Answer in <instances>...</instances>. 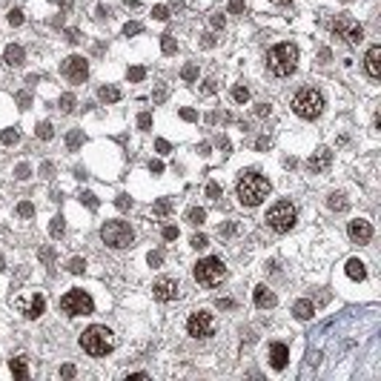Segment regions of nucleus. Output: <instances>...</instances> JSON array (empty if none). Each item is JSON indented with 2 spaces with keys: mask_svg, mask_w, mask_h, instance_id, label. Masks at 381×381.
<instances>
[{
  "mask_svg": "<svg viewBox=\"0 0 381 381\" xmlns=\"http://www.w3.org/2000/svg\"><path fill=\"white\" fill-rule=\"evenodd\" d=\"M17 307H20V312H23L26 318H40V315L46 312V298L35 292V295H29V298H20Z\"/></svg>",
  "mask_w": 381,
  "mask_h": 381,
  "instance_id": "12",
  "label": "nucleus"
},
{
  "mask_svg": "<svg viewBox=\"0 0 381 381\" xmlns=\"http://www.w3.org/2000/svg\"><path fill=\"white\" fill-rule=\"evenodd\" d=\"M163 253H149V266H161Z\"/></svg>",
  "mask_w": 381,
  "mask_h": 381,
  "instance_id": "51",
  "label": "nucleus"
},
{
  "mask_svg": "<svg viewBox=\"0 0 381 381\" xmlns=\"http://www.w3.org/2000/svg\"><path fill=\"white\" fill-rule=\"evenodd\" d=\"M81 201H83V204H86L89 209H98V198H95L92 192H83V195H81Z\"/></svg>",
  "mask_w": 381,
  "mask_h": 381,
  "instance_id": "44",
  "label": "nucleus"
},
{
  "mask_svg": "<svg viewBox=\"0 0 381 381\" xmlns=\"http://www.w3.org/2000/svg\"><path fill=\"white\" fill-rule=\"evenodd\" d=\"M218 307H224V310H230V307H232V301H230V298H221V301H218Z\"/></svg>",
  "mask_w": 381,
  "mask_h": 381,
  "instance_id": "62",
  "label": "nucleus"
},
{
  "mask_svg": "<svg viewBox=\"0 0 381 381\" xmlns=\"http://www.w3.org/2000/svg\"><path fill=\"white\" fill-rule=\"evenodd\" d=\"M215 89H218V86H215V81H212V78H209V81L204 83V86H201V92H204V95H212Z\"/></svg>",
  "mask_w": 381,
  "mask_h": 381,
  "instance_id": "52",
  "label": "nucleus"
},
{
  "mask_svg": "<svg viewBox=\"0 0 381 381\" xmlns=\"http://www.w3.org/2000/svg\"><path fill=\"white\" fill-rule=\"evenodd\" d=\"M17 104H20V109H29V104H32V95H29V92H17Z\"/></svg>",
  "mask_w": 381,
  "mask_h": 381,
  "instance_id": "46",
  "label": "nucleus"
},
{
  "mask_svg": "<svg viewBox=\"0 0 381 381\" xmlns=\"http://www.w3.org/2000/svg\"><path fill=\"white\" fill-rule=\"evenodd\" d=\"M140 32H143V26H140V23H135V20H132V23H127V26H124V35H140Z\"/></svg>",
  "mask_w": 381,
  "mask_h": 381,
  "instance_id": "41",
  "label": "nucleus"
},
{
  "mask_svg": "<svg viewBox=\"0 0 381 381\" xmlns=\"http://www.w3.org/2000/svg\"><path fill=\"white\" fill-rule=\"evenodd\" d=\"M0 140H3V143H17V140H20V132H17V129H3V132H0Z\"/></svg>",
  "mask_w": 381,
  "mask_h": 381,
  "instance_id": "35",
  "label": "nucleus"
},
{
  "mask_svg": "<svg viewBox=\"0 0 381 381\" xmlns=\"http://www.w3.org/2000/svg\"><path fill=\"white\" fill-rule=\"evenodd\" d=\"M66 40H69V43H78V40H81V37H78V29H69V32H66Z\"/></svg>",
  "mask_w": 381,
  "mask_h": 381,
  "instance_id": "58",
  "label": "nucleus"
},
{
  "mask_svg": "<svg viewBox=\"0 0 381 381\" xmlns=\"http://www.w3.org/2000/svg\"><path fill=\"white\" fill-rule=\"evenodd\" d=\"M60 109H63V112H72V109H75V95H60Z\"/></svg>",
  "mask_w": 381,
  "mask_h": 381,
  "instance_id": "38",
  "label": "nucleus"
},
{
  "mask_svg": "<svg viewBox=\"0 0 381 381\" xmlns=\"http://www.w3.org/2000/svg\"><path fill=\"white\" fill-rule=\"evenodd\" d=\"M60 310L66 312V315H92L95 312V301L83 292V289H69L63 298H60Z\"/></svg>",
  "mask_w": 381,
  "mask_h": 381,
  "instance_id": "8",
  "label": "nucleus"
},
{
  "mask_svg": "<svg viewBox=\"0 0 381 381\" xmlns=\"http://www.w3.org/2000/svg\"><path fill=\"white\" fill-rule=\"evenodd\" d=\"M149 172L161 175V172H163V163H161V161H149Z\"/></svg>",
  "mask_w": 381,
  "mask_h": 381,
  "instance_id": "55",
  "label": "nucleus"
},
{
  "mask_svg": "<svg viewBox=\"0 0 381 381\" xmlns=\"http://www.w3.org/2000/svg\"><path fill=\"white\" fill-rule=\"evenodd\" d=\"M266 66H269V72L275 78L292 75L295 66H298V49H295V43H278V46H272L269 55H266Z\"/></svg>",
  "mask_w": 381,
  "mask_h": 381,
  "instance_id": "2",
  "label": "nucleus"
},
{
  "mask_svg": "<svg viewBox=\"0 0 381 381\" xmlns=\"http://www.w3.org/2000/svg\"><path fill=\"white\" fill-rule=\"evenodd\" d=\"M9 23L20 26V23H23V12H20V9H12V12H9Z\"/></svg>",
  "mask_w": 381,
  "mask_h": 381,
  "instance_id": "43",
  "label": "nucleus"
},
{
  "mask_svg": "<svg viewBox=\"0 0 381 381\" xmlns=\"http://www.w3.org/2000/svg\"><path fill=\"white\" fill-rule=\"evenodd\" d=\"M181 78H184L186 83H192L198 78V66H195V63H186L184 69H181Z\"/></svg>",
  "mask_w": 381,
  "mask_h": 381,
  "instance_id": "34",
  "label": "nucleus"
},
{
  "mask_svg": "<svg viewBox=\"0 0 381 381\" xmlns=\"http://www.w3.org/2000/svg\"><path fill=\"white\" fill-rule=\"evenodd\" d=\"M40 258H43L46 264H52V261H55V253H52L49 247H43V250H40Z\"/></svg>",
  "mask_w": 381,
  "mask_h": 381,
  "instance_id": "53",
  "label": "nucleus"
},
{
  "mask_svg": "<svg viewBox=\"0 0 381 381\" xmlns=\"http://www.w3.org/2000/svg\"><path fill=\"white\" fill-rule=\"evenodd\" d=\"M327 207L333 209V212H344V209H347V198L341 195V192H333L330 201H327Z\"/></svg>",
  "mask_w": 381,
  "mask_h": 381,
  "instance_id": "24",
  "label": "nucleus"
},
{
  "mask_svg": "<svg viewBox=\"0 0 381 381\" xmlns=\"http://www.w3.org/2000/svg\"><path fill=\"white\" fill-rule=\"evenodd\" d=\"M163 238H166V241H175V238H178V227H163Z\"/></svg>",
  "mask_w": 381,
  "mask_h": 381,
  "instance_id": "48",
  "label": "nucleus"
},
{
  "mask_svg": "<svg viewBox=\"0 0 381 381\" xmlns=\"http://www.w3.org/2000/svg\"><path fill=\"white\" fill-rule=\"evenodd\" d=\"M209 26H212V29H221V26H224V14H212V17H209Z\"/></svg>",
  "mask_w": 381,
  "mask_h": 381,
  "instance_id": "49",
  "label": "nucleus"
},
{
  "mask_svg": "<svg viewBox=\"0 0 381 381\" xmlns=\"http://www.w3.org/2000/svg\"><path fill=\"white\" fill-rule=\"evenodd\" d=\"M255 112H258L261 118H264V115H269V104H258V109H255Z\"/></svg>",
  "mask_w": 381,
  "mask_h": 381,
  "instance_id": "59",
  "label": "nucleus"
},
{
  "mask_svg": "<svg viewBox=\"0 0 381 381\" xmlns=\"http://www.w3.org/2000/svg\"><path fill=\"white\" fill-rule=\"evenodd\" d=\"M127 78H129L132 83H138V81H143V78H146V69H143V66H129Z\"/></svg>",
  "mask_w": 381,
  "mask_h": 381,
  "instance_id": "33",
  "label": "nucleus"
},
{
  "mask_svg": "<svg viewBox=\"0 0 381 381\" xmlns=\"http://www.w3.org/2000/svg\"><path fill=\"white\" fill-rule=\"evenodd\" d=\"M14 175H17V181H29V178H32V166H29V163H17V166H14Z\"/></svg>",
  "mask_w": 381,
  "mask_h": 381,
  "instance_id": "36",
  "label": "nucleus"
},
{
  "mask_svg": "<svg viewBox=\"0 0 381 381\" xmlns=\"http://www.w3.org/2000/svg\"><path fill=\"white\" fill-rule=\"evenodd\" d=\"M115 204H118V209H129V207H132V198H129V195H118Z\"/></svg>",
  "mask_w": 381,
  "mask_h": 381,
  "instance_id": "47",
  "label": "nucleus"
},
{
  "mask_svg": "<svg viewBox=\"0 0 381 381\" xmlns=\"http://www.w3.org/2000/svg\"><path fill=\"white\" fill-rule=\"evenodd\" d=\"M169 209H172V201H169V198H158V201L152 204V212H155V215H169Z\"/></svg>",
  "mask_w": 381,
  "mask_h": 381,
  "instance_id": "28",
  "label": "nucleus"
},
{
  "mask_svg": "<svg viewBox=\"0 0 381 381\" xmlns=\"http://www.w3.org/2000/svg\"><path fill=\"white\" fill-rule=\"evenodd\" d=\"M63 230H66L63 218H60V215H55V218H52V224H49V235H52V238H60V235H63Z\"/></svg>",
  "mask_w": 381,
  "mask_h": 381,
  "instance_id": "29",
  "label": "nucleus"
},
{
  "mask_svg": "<svg viewBox=\"0 0 381 381\" xmlns=\"http://www.w3.org/2000/svg\"><path fill=\"white\" fill-rule=\"evenodd\" d=\"M152 17H155V20H166V17H169V9H166V6H155V9H152Z\"/></svg>",
  "mask_w": 381,
  "mask_h": 381,
  "instance_id": "42",
  "label": "nucleus"
},
{
  "mask_svg": "<svg viewBox=\"0 0 381 381\" xmlns=\"http://www.w3.org/2000/svg\"><path fill=\"white\" fill-rule=\"evenodd\" d=\"M272 3H278V6H287V3H292V0H272Z\"/></svg>",
  "mask_w": 381,
  "mask_h": 381,
  "instance_id": "63",
  "label": "nucleus"
},
{
  "mask_svg": "<svg viewBox=\"0 0 381 381\" xmlns=\"http://www.w3.org/2000/svg\"><path fill=\"white\" fill-rule=\"evenodd\" d=\"M364 72H367L373 81L381 78V46H370L367 58H364Z\"/></svg>",
  "mask_w": 381,
  "mask_h": 381,
  "instance_id": "16",
  "label": "nucleus"
},
{
  "mask_svg": "<svg viewBox=\"0 0 381 381\" xmlns=\"http://www.w3.org/2000/svg\"><path fill=\"white\" fill-rule=\"evenodd\" d=\"M81 347H83V353H89V356H95V358L106 356V353L115 350V335H112L109 327L95 324V327H89V330L81 335Z\"/></svg>",
  "mask_w": 381,
  "mask_h": 381,
  "instance_id": "3",
  "label": "nucleus"
},
{
  "mask_svg": "<svg viewBox=\"0 0 381 381\" xmlns=\"http://www.w3.org/2000/svg\"><path fill=\"white\" fill-rule=\"evenodd\" d=\"M186 330H189V335L192 338H207V335H212V330H215V321H212V315L204 310H198L189 315V321H186Z\"/></svg>",
  "mask_w": 381,
  "mask_h": 381,
  "instance_id": "10",
  "label": "nucleus"
},
{
  "mask_svg": "<svg viewBox=\"0 0 381 381\" xmlns=\"http://www.w3.org/2000/svg\"><path fill=\"white\" fill-rule=\"evenodd\" d=\"M186 221H189V224H204V221H207V209H201V207H192L189 209V212H186Z\"/></svg>",
  "mask_w": 381,
  "mask_h": 381,
  "instance_id": "25",
  "label": "nucleus"
},
{
  "mask_svg": "<svg viewBox=\"0 0 381 381\" xmlns=\"http://www.w3.org/2000/svg\"><path fill=\"white\" fill-rule=\"evenodd\" d=\"M3 269H6V261H3V255H0V272H3Z\"/></svg>",
  "mask_w": 381,
  "mask_h": 381,
  "instance_id": "64",
  "label": "nucleus"
},
{
  "mask_svg": "<svg viewBox=\"0 0 381 381\" xmlns=\"http://www.w3.org/2000/svg\"><path fill=\"white\" fill-rule=\"evenodd\" d=\"M161 49H163V55H175V52H178V43H175V37H172V35H163V37H161Z\"/></svg>",
  "mask_w": 381,
  "mask_h": 381,
  "instance_id": "31",
  "label": "nucleus"
},
{
  "mask_svg": "<svg viewBox=\"0 0 381 381\" xmlns=\"http://www.w3.org/2000/svg\"><path fill=\"white\" fill-rule=\"evenodd\" d=\"M201 43H204V46H215V37H212V35H204V40H201Z\"/></svg>",
  "mask_w": 381,
  "mask_h": 381,
  "instance_id": "61",
  "label": "nucleus"
},
{
  "mask_svg": "<svg viewBox=\"0 0 381 381\" xmlns=\"http://www.w3.org/2000/svg\"><path fill=\"white\" fill-rule=\"evenodd\" d=\"M266 146H269V140H266V138H258V140H255V149H266Z\"/></svg>",
  "mask_w": 381,
  "mask_h": 381,
  "instance_id": "60",
  "label": "nucleus"
},
{
  "mask_svg": "<svg viewBox=\"0 0 381 381\" xmlns=\"http://www.w3.org/2000/svg\"><path fill=\"white\" fill-rule=\"evenodd\" d=\"M138 127L140 129H149L152 127V115H149V112H140V115H138Z\"/></svg>",
  "mask_w": 381,
  "mask_h": 381,
  "instance_id": "45",
  "label": "nucleus"
},
{
  "mask_svg": "<svg viewBox=\"0 0 381 381\" xmlns=\"http://www.w3.org/2000/svg\"><path fill=\"white\" fill-rule=\"evenodd\" d=\"M287 361H289V347L275 341V344L269 347V364H272V370H284Z\"/></svg>",
  "mask_w": 381,
  "mask_h": 381,
  "instance_id": "17",
  "label": "nucleus"
},
{
  "mask_svg": "<svg viewBox=\"0 0 381 381\" xmlns=\"http://www.w3.org/2000/svg\"><path fill=\"white\" fill-rule=\"evenodd\" d=\"M255 307H261V310L275 307V295H272L266 287H255Z\"/></svg>",
  "mask_w": 381,
  "mask_h": 381,
  "instance_id": "20",
  "label": "nucleus"
},
{
  "mask_svg": "<svg viewBox=\"0 0 381 381\" xmlns=\"http://www.w3.org/2000/svg\"><path fill=\"white\" fill-rule=\"evenodd\" d=\"M192 275H195L198 284H204V287H215V284H221V281L227 278V266H224L221 258L209 255V258H201V261L195 264Z\"/></svg>",
  "mask_w": 381,
  "mask_h": 381,
  "instance_id": "6",
  "label": "nucleus"
},
{
  "mask_svg": "<svg viewBox=\"0 0 381 381\" xmlns=\"http://www.w3.org/2000/svg\"><path fill=\"white\" fill-rule=\"evenodd\" d=\"M347 232H350V238L356 244H370V238H373V224L364 218H356V221H350Z\"/></svg>",
  "mask_w": 381,
  "mask_h": 381,
  "instance_id": "14",
  "label": "nucleus"
},
{
  "mask_svg": "<svg viewBox=\"0 0 381 381\" xmlns=\"http://www.w3.org/2000/svg\"><path fill=\"white\" fill-rule=\"evenodd\" d=\"M333 35L347 40V43H361L364 40V29L350 14H341V17H335V23H333Z\"/></svg>",
  "mask_w": 381,
  "mask_h": 381,
  "instance_id": "9",
  "label": "nucleus"
},
{
  "mask_svg": "<svg viewBox=\"0 0 381 381\" xmlns=\"http://www.w3.org/2000/svg\"><path fill=\"white\" fill-rule=\"evenodd\" d=\"M292 312H295V318H298V321H310L312 315H315V307H312V301H298V304H295V307H292Z\"/></svg>",
  "mask_w": 381,
  "mask_h": 381,
  "instance_id": "21",
  "label": "nucleus"
},
{
  "mask_svg": "<svg viewBox=\"0 0 381 381\" xmlns=\"http://www.w3.org/2000/svg\"><path fill=\"white\" fill-rule=\"evenodd\" d=\"M81 143H83V132L81 129H72L69 135H66V146H69V152H75Z\"/></svg>",
  "mask_w": 381,
  "mask_h": 381,
  "instance_id": "27",
  "label": "nucleus"
},
{
  "mask_svg": "<svg viewBox=\"0 0 381 381\" xmlns=\"http://www.w3.org/2000/svg\"><path fill=\"white\" fill-rule=\"evenodd\" d=\"M189 244H192L195 250H204V247H209V238H207V235H198V232H195V235H192V241H189Z\"/></svg>",
  "mask_w": 381,
  "mask_h": 381,
  "instance_id": "39",
  "label": "nucleus"
},
{
  "mask_svg": "<svg viewBox=\"0 0 381 381\" xmlns=\"http://www.w3.org/2000/svg\"><path fill=\"white\" fill-rule=\"evenodd\" d=\"M17 215H20V218H32V215H35V207H32L29 201H20V204H17Z\"/></svg>",
  "mask_w": 381,
  "mask_h": 381,
  "instance_id": "37",
  "label": "nucleus"
},
{
  "mask_svg": "<svg viewBox=\"0 0 381 381\" xmlns=\"http://www.w3.org/2000/svg\"><path fill=\"white\" fill-rule=\"evenodd\" d=\"M207 195L209 198H218L221 195V186L218 184H207Z\"/></svg>",
  "mask_w": 381,
  "mask_h": 381,
  "instance_id": "54",
  "label": "nucleus"
},
{
  "mask_svg": "<svg viewBox=\"0 0 381 381\" xmlns=\"http://www.w3.org/2000/svg\"><path fill=\"white\" fill-rule=\"evenodd\" d=\"M235 192H238V201L244 207H258L266 195H269V181L264 175H258L255 169H247L241 172L238 184H235Z\"/></svg>",
  "mask_w": 381,
  "mask_h": 381,
  "instance_id": "1",
  "label": "nucleus"
},
{
  "mask_svg": "<svg viewBox=\"0 0 381 381\" xmlns=\"http://www.w3.org/2000/svg\"><path fill=\"white\" fill-rule=\"evenodd\" d=\"M9 367H12V376L14 379H29V370H26V361H23V356H17V358H12V364H9Z\"/></svg>",
  "mask_w": 381,
  "mask_h": 381,
  "instance_id": "23",
  "label": "nucleus"
},
{
  "mask_svg": "<svg viewBox=\"0 0 381 381\" xmlns=\"http://www.w3.org/2000/svg\"><path fill=\"white\" fill-rule=\"evenodd\" d=\"M60 376H63V379H75V367H72V364H63V367H60Z\"/></svg>",
  "mask_w": 381,
  "mask_h": 381,
  "instance_id": "50",
  "label": "nucleus"
},
{
  "mask_svg": "<svg viewBox=\"0 0 381 381\" xmlns=\"http://www.w3.org/2000/svg\"><path fill=\"white\" fill-rule=\"evenodd\" d=\"M292 112L304 121H315L324 112V95L312 86H304L295 98H292Z\"/></svg>",
  "mask_w": 381,
  "mask_h": 381,
  "instance_id": "4",
  "label": "nucleus"
},
{
  "mask_svg": "<svg viewBox=\"0 0 381 381\" xmlns=\"http://www.w3.org/2000/svg\"><path fill=\"white\" fill-rule=\"evenodd\" d=\"M155 149L161 152V155H169V152H172V143H169V140H163V138H158V140H155Z\"/></svg>",
  "mask_w": 381,
  "mask_h": 381,
  "instance_id": "40",
  "label": "nucleus"
},
{
  "mask_svg": "<svg viewBox=\"0 0 381 381\" xmlns=\"http://www.w3.org/2000/svg\"><path fill=\"white\" fill-rule=\"evenodd\" d=\"M295 221H298V212H295V207H292L289 201H278V204H272L269 212H266V224H269L275 232H289L295 227Z\"/></svg>",
  "mask_w": 381,
  "mask_h": 381,
  "instance_id": "7",
  "label": "nucleus"
},
{
  "mask_svg": "<svg viewBox=\"0 0 381 381\" xmlns=\"http://www.w3.org/2000/svg\"><path fill=\"white\" fill-rule=\"evenodd\" d=\"M3 60H6L9 66H23V60H26L23 46H17V43H9V46H6V55H3Z\"/></svg>",
  "mask_w": 381,
  "mask_h": 381,
  "instance_id": "18",
  "label": "nucleus"
},
{
  "mask_svg": "<svg viewBox=\"0 0 381 381\" xmlns=\"http://www.w3.org/2000/svg\"><path fill=\"white\" fill-rule=\"evenodd\" d=\"M232 101L235 104H247L250 101V89L247 86H232Z\"/></svg>",
  "mask_w": 381,
  "mask_h": 381,
  "instance_id": "30",
  "label": "nucleus"
},
{
  "mask_svg": "<svg viewBox=\"0 0 381 381\" xmlns=\"http://www.w3.org/2000/svg\"><path fill=\"white\" fill-rule=\"evenodd\" d=\"M230 12H232V14L244 12V3H241V0H232V3H230Z\"/></svg>",
  "mask_w": 381,
  "mask_h": 381,
  "instance_id": "56",
  "label": "nucleus"
},
{
  "mask_svg": "<svg viewBox=\"0 0 381 381\" xmlns=\"http://www.w3.org/2000/svg\"><path fill=\"white\" fill-rule=\"evenodd\" d=\"M98 98H101L104 104H115V101H121V89H118V86H101Z\"/></svg>",
  "mask_w": 381,
  "mask_h": 381,
  "instance_id": "22",
  "label": "nucleus"
},
{
  "mask_svg": "<svg viewBox=\"0 0 381 381\" xmlns=\"http://www.w3.org/2000/svg\"><path fill=\"white\" fill-rule=\"evenodd\" d=\"M347 275L353 278V281H364V278H367V266H364V261L350 258V261H347Z\"/></svg>",
  "mask_w": 381,
  "mask_h": 381,
  "instance_id": "19",
  "label": "nucleus"
},
{
  "mask_svg": "<svg viewBox=\"0 0 381 381\" xmlns=\"http://www.w3.org/2000/svg\"><path fill=\"white\" fill-rule=\"evenodd\" d=\"M66 269H69L72 275H81V272H86V261L83 258H72L69 264H66Z\"/></svg>",
  "mask_w": 381,
  "mask_h": 381,
  "instance_id": "32",
  "label": "nucleus"
},
{
  "mask_svg": "<svg viewBox=\"0 0 381 381\" xmlns=\"http://www.w3.org/2000/svg\"><path fill=\"white\" fill-rule=\"evenodd\" d=\"M101 238L112 250H127L135 241V232H132V227H129L127 221H106L104 227H101Z\"/></svg>",
  "mask_w": 381,
  "mask_h": 381,
  "instance_id": "5",
  "label": "nucleus"
},
{
  "mask_svg": "<svg viewBox=\"0 0 381 381\" xmlns=\"http://www.w3.org/2000/svg\"><path fill=\"white\" fill-rule=\"evenodd\" d=\"M152 295L158 301L178 298V281H175V278H158V281L152 284Z\"/></svg>",
  "mask_w": 381,
  "mask_h": 381,
  "instance_id": "13",
  "label": "nucleus"
},
{
  "mask_svg": "<svg viewBox=\"0 0 381 381\" xmlns=\"http://www.w3.org/2000/svg\"><path fill=\"white\" fill-rule=\"evenodd\" d=\"M60 72H63L72 83H83L86 75H89V63H86V58H81V55H72V58L63 60Z\"/></svg>",
  "mask_w": 381,
  "mask_h": 381,
  "instance_id": "11",
  "label": "nucleus"
},
{
  "mask_svg": "<svg viewBox=\"0 0 381 381\" xmlns=\"http://www.w3.org/2000/svg\"><path fill=\"white\" fill-rule=\"evenodd\" d=\"M37 138L40 140H52L55 138V127H52V124H49V121H43V124H37Z\"/></svg>",
  "mask_w": 381,
  "mask_h": 381,
  "instance_id": "26",
  "label": "nucleus"
},
{
  "mask_svg": "<svg viewBox=\"0 0 381 381\" xmlns=\"http://www.w3.org/2000/svg\"><path fill=\"white\" fill-rule=\"evenodd\" d=\"M181 118H184V121H195V109H181Z\"/></svg>",
  "mask_w": 381,
  "mask_h": 381,
  "instance_id": "57",
  "label": "nucleus"
},
{
  "mask_svg": "<svg viewBox=\"0 0 381 381\" xmlns=\"http://www.w3.org/2000/svg\"><path fill=\"white\" fill-rule=\"evenodd\" d=\"M330 163H333V152L327 149V146H321L318 152H312V155H310V161H307V169H310V172H324Z\"/></svg>",
  "mask_w": 381,
  "mask_h": 381,
  "instance_id": "15",
  "label": "nucleus"
}]
</instances>
